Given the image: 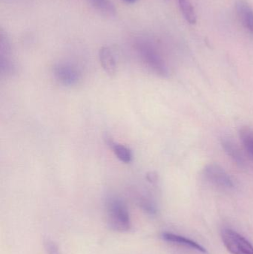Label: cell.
<instances>
[{
	"instance_id": "cell-1",
	"label": "cell",
	"mask_w": 253,
	"mask_h": 254,
	"mask_svg": "<svg viewBox=\"0 0 253 254\" xmlns=\"http://www.w3.org/2000/svg\"><path fill=\"white\" fill-rule=\"evenodd\" d=\"M106 223L110 229L117 232H126L130 229V216L126 203L116 196L105 201Z\"/></svg>"
},
{
	"instance_id": "cell-2",
	"label": "cell",
	"mask_w": 253,
	"mask_h": 254,
	"mask_svg": "<svg viewBox=\"0 0 253 254\" xmlns=\"http://www.w3.org/2000/svg\"><path fill=\"white\" fill-rule=\"evenodd\" d=\"M137 51L144 64L155 74L163 77L169 75V67L158 49L150 40L139 39L135 43Z\"/></svg>"
},
{
	"instance_id": "cell-3",
	"label": "cell",
	"mask_w": 253,
	"mask_h": 254,
	"mask_svg": "<svg viewBox=\"0 0 253 254\" xmlns=\"http://www.w3.org/2000/svg\"><path fill=\"white\" fill-rule=\"evenodd\" d=\"M223 243L232 254H253V246L245 237L231 229L223 230Z\"/></svg>"
},
{
	"instance_id": "cell-4",
	"label": "cell",
	"mask_w": 253,
	"mask_h": 254,
	"mask_svg": "<svg viewBox=\"0 0 253 254\" xmlns=\"http://www.w3.org/2000/svg\"><path fill=\"white\" fill-rule=\"evenodd\" d=\"M203 176L206 180L216 186L224 188H232L233 187V180L228 173L223 167L215 163L205 166Z\"/></svg>"
},
{
	"instance_id": "cell-5",
	"label": "cell",
	"mask_w": 253,
	"mask_h": 254,
	"mask_svg": "<svg viewBox=\"0 0 253 254\" xmlns=\"http://www.w3.org/2000/svg\"><path fill=\"white\" fill-rule=\"evenodd\" d=\"M53 72L56 80L64 86H75L81 79L80 71L69 64H56L53 67Z\"/></svg>"
},
{
	"instance_id": "cell-6",
	"label": "cell",
	"mask_w": 253,
	"mask_h": 254,
	"mask_svg": "<svg viewBox=\"0 0 253 254\" xmlns=\"http://www.w3.org/2000/svg\"><path fill=\"white\" fill-rule=\"evenodd\" d=\"M11 44L7 34L1 30L0 33V67L1 72L12 74L16 68V64L12 57Z\"/></svg>"
},
{
	"instance_id": "cell-7",
	"label": "cell",
	"mask_w": 253,
	"mask_h": 254,
	"mask_svg": "<svg viewBox=\"0 0 253 254\" xmlns=\"http://www.w3.org/2000/svg\"><path fill=\"white\" fill-rule=\"evenodd\" d=\"M236 11L242 25L253 36V8L246 0H238Z\"/></svg>"
},
{
	"instance_id": "cell-8",
	"label": "cell",
	"mask_w": 253,
	"mask_h": 254,
	"mask_svg": "<svg viewBox=\"0 0 253 254\" xmlns=\"http://www.w3.org/2000/svg\"><path fill=\"white\" fill-rule=\"evenodd\" d=\"M162 238L168 243H172V244L178 245V246H184V247L188 248L192 250L197 251L200 253L206 254L207 251L203 246H201L199 243L186 238L182 236L177 235V234H172V233H163L162 234Z\"/></svg>"
},
{
	"instance_id": "cell-9",
	"label": "cell",
	"mask_w": 253,
	"mask_h": 254,
	"mask_svg": "<svg viewBox=\"0 0 253 254\" xmlns=\"http://www.w3.org/2000/svg\"><path fill=\"white\" fill-rule=\"evenodd\" d=\"M105 144L109 146L110 149L114 152L117 158L125 164H129L133 160V153L127 146L116 143L111 135L105 134L103 137Z\"/></svg>"
},
{
	"instance_id": "cell-10",
	"label": "cell",
	"mask_w": 253,
	"mask_h": 254,
	"mask_svg": "<svg viewBox=\"0 0 253 254\" xmlns=\"http://www.w3.org/2000/svg\"><path fill=\"white\" fill-rule=\"evenodd\" d=\"M99 60L104 71L109 76L117 73V64L112 51L108 46H102L99 51Z\"/></svg>"
},
{
	"instance_id": "cell-11",
	"label": "cell",
	"mask_w": 253,
	"mask_h": 254,
	"mask_svg": "<svg viewBox=\"0 0 253 254\" xmlns=\"http://www.w3.org/2000/svg\"><path fill=\"white\" fill-rule=\"evenodd\" d=\"M221 145L228 156L233 159L236 164L243 167L245 164V157L237 143L229 137L221 139Z\"/></svg>"
},
{
	"instance_id": "cell-12",
	"label": "cell",
	"mask_w": 253,
	"mask_h": 254,
	"mask_svg": "<svg viewBox=\"0 0 253 254\" xmlns=\"http://www.w3.org/2000/svg\"><path fill=\"white\" fill-rule=\"evenodd\" d=\"M90 2L96 10L105 16L114 17L117 15V9L110 0H90Z\"/></svg>"
},
{
	"instance_id": "cell-13",
	"label": "cell",
	"mask_w": 253,
	"mask_h": 254,
	"mask_svg": "<svg viewBox=\"0 0 253 254\" xmlns=\"http://www.w3.org/2000/svg\"><path fill=\"white\" fill-rule=\"evenodd\" d=\"M178 4L184 19L192 25L196 24L197 22V15L190 0H178Z\"/></svg>"
},
{
	"instance_id": "cell-14",
	"label": "cell",
	"mask_w": 253,
	"mask_h": 254,
	"mask_svg": "<svg viewBox=\"0 0 253 254\" xmlns=\"http://www.w3.org/2000/svg\"><path fill=\"white\" fill-rule=\"evenodd\" d=\"M239 137L245 150L253 158V129L251 127H242L239 131Z\"/></svg>"
},
{
	"instance_id": "cell-15",
	"label": "cell",
	"mask_w": 253,
	"mask_h": 254,
	"mask_svg": "<svg viewBox=\"0 0 253 254\" xmlns=\"http://www.w3.org/2000/svg\"><path fill=\"white\" fill-rule=\"evenodd\" d=\"M138 203L140 207L144 211L147 212L148 214L154 215L157 213V207H156L155 203L150 198L141 196L138 199Z\"/></svg>"
},
{
	"instance_id": "cell-16",
	"label": "cell",
	"mask_w": 253,
	"mask_h": 254,
	"mask_svg": "<svg viewBox=\"0 0 253 254\" xmlns=\"http://www.w3.org/2000/svg\"><path fill=\"white\" fill-rule=\"evenodd\" d=\"M43 245L48 254H62L58 245L51 239L46 237L43 240Z\"/></svg>"
},
{
	"instance_id": "cell-17",
	"label": "cell",
	"mask_w": 253,
	"mask_h": 254,
	"mask_svg": "<svg viewBox=\"0 0 253 254\" xmlns=\"http://www.w3.org/2000/svg\"><path fill=\"white\" fill-rule=\"evenodd\" d=\"M147 179L151 183H154V182H157V175L154 172H151V173H149L147 175Z\"/></svg>"
},
{
	"instance_id": "cell-18",
	"label": "cell",
	"mask_w": 253,
	"mask_h": 254,
	"mask_svg": "<svg viewBox=\"0 0 253 254\" xmlns=\"http://www.w3.org/2000/svg\"><path fill=\"white\" fill-rule=\"evenodd\" d=\"M123 1H126L127 3H135L138 0H123Z\"/></svg>"
}]
</instances>
